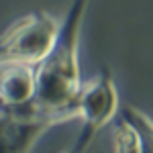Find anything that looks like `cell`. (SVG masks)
<instances>
[{
    "label": "cell",
    "instance_id": "cell-5",
    "mask_svg": "<svg viewBox=\"0 0 153 153\" xmlns=\"http://www.w3.org/2000/svg\"><path fill=\"white\" fill-rule=\"evenodd\" d=\"M120 118H125L129 125L135 127L139 139H141V153H153V120L145 112L133 108V106H125L120 110Z\"/></svg>",
    "mask_w": 153,
    "mask_h": 153
},
{
    "label": "cell",
    "instance_id": "cell-7",
    "mask_svg": "<svg viewBox=\"0 0 153 153\" xmlns=\"http://www.w3.org/2000/svg\"><path fill=\"white\" fill-rule=\"evenodd\" d=\"M94 137H96V133H92V131H88V129H84V127H82V131H80V135H78L76 143L71 145L70 149H65L63 153H84V151H86V147L94 141Z\"/></svg>",
    "mask_w": 153,
    "mask_h": 153
},
{
    "label": "cell",
    "instance_id": "cell-3",
    "mask_svg": "<svg viewBox=\"0 0 153 153\" xmlns=\"http://www.w3.org/2000/svg\"><path fill=\"white\" fill-rule=\"evenodd\" d=\"M78 118L82 127L92 133H98L118 114V94L110 71L104 70L94 80L82 86V92L76 100Z\"/></svg>",
    "mask_w": 153,
    "mask_h": 153
},
{
    "label": "cell",
    "instance_id": "cell-4",
    "mask_svg": "<svg viewBox=\"0 0 153 153\" xmlns=\"http://www.w3.org/2000/svg\"><path fill=\"white\" fill-rule=\"evenodd\" d=\"M37 65L0 61V104L4 108L27 106L35 100Z\"/></svg>",
    "mask_w": 153,
    "mask_h": 153
},
{
    "label": "cell",
    "instance_id": "cell-2",
    "mask_svg": "<svg viewBox=\"0 0 153 153\" xmlns=\"http://www.w3.org/2000/svg\"><path fill=\"white\" fill-rule=\"evenodd\" d=\"M59 23L47 12L27 14L0 37V61L39 65L55 43Z\"/></svg>",
    "mask_w": 153,
    "mask_h": 153
},
{
    "label": "cell",
    "instance_id": "cell-6",
    "mask_svg": "<svg viewBox=\"0 0 153 153\" xmlns=\"http://www.w3.org/2000/svg\"><path fill=\"white\" fill-rule=\"evenodd\" d=\"M114 151L117 153H141V139L133 125L120 118L114 129Z\"/></svg>",
    "mask_w": 153,
    "mask_h": 153
},
{
    "label": "cell",
    "instance_id": "cell-1",
    "mask_svg": "<svg viewBox=\"0 0 153 153\" xmlns=\"http://www.w3.org/2000/svg\"><path fill=\"white\" fill-rule=\"evenodd\" d=\"M88 6L90 0H71V6L59 23L49 55L37 65V92L33 104L41 112L76 108V100L84 86L78 49Z\"/></svg>",
    "mask_w": 153,
    "mask_h": 153
}]
</instances>
